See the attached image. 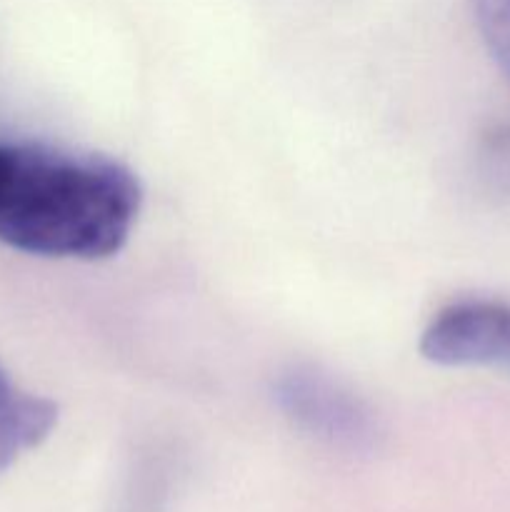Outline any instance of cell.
<instances>
[{
	"mask_svg": "<svg viewBox=\"0 0 510 512\" xmlns=\"http://www.w3.org/2000/svg\"><path fill=\"white\" fill-rule=\"evenodd\" d=\"M8 390H10V383H8V380H5L3 370H0V398H3V395L8 393Z\"/></svg>",
	"mask_w": 510,
	"mask_h": 512,
	"instance_id": "ba28073f",
	"label": "cell"
},
{
	"mask_svg": "<svg viewBox=\"0 0 510 512\" xmlns=\"http://www.w3.org/2000/svg\"><path fill=\"white\" fill-rule=\"evenodd\" d=\"M473 5L485 48L510 80V0H473Z\"/></svg>",
	"mask_w": 510,
	"mask_h": 512,
	"instance_id": "8992f818",
	"label": "cell"
},
{
	"mask_svg": "<svg viewBox=\"0 0 510 512\" xmlns=\"http://www.w3.org/2000/svg\"><path fill=\"white\" fill-rule=\"evenodd\" d=\"M275 400L305 433L345 448H368L375 438L373 413L363 400L318 368L298 365L275 383Z\"/></svg>",
	"mask_w": 510,
	"mask_h": 512,
	"instance_id": "7a4b0ae2",
	"label": "cell"
},
{
	"mask_svg": "<svg viewBox=\"0 0 510 512\" xmlns=\"http://www.w3.org/2000/svg\"><path fill=\"white\" fill-rule=\"evenodd\" d=\"M420 353L448 368H495L510 373V305L460 300L425 328Z\"/></svg>",
	"mask_w": 510,
	"mask_h": 512,
	"instance_id": "3957f363",
	"label": "cell"
},
{
	"mask_svg": "<svg viewBox=\"0 0 510 512\" xmlns=\"http://www.w3.org/2000/svg\"><path fill=\"white\" fill-rule=\"evenodd\" d=\"M140 198L138 178L118 160L13 145L0 190V240L43 258H108L128 240Z\"/></svg>",
	"mask_w": 510,
	"mask_h": 512,
	"instance_id": "6da1fadb",
	"label": "cell"
},
{
	"mask_svg": "<svg viewBox=\"0 0 510 512\" xmlns=\"http://www.w3.org/2000/svg\"><path fill=\"white\" fill-rule=\"evenodd\" d=\"M475 165L485 193L510 205V123L495 125L483 135Z\"/></svg>",
	"mask_w": 510,
	"mask_h": 512,
	"instance_id": "5b68a950",
	"label": "cell"
},
{
	"mask_svg": "<svg viewBox=\"0 0 510 512\" xmlns=\"http://www.w3.org/2000/svg\"><path fill=\"white\" fill-rule=\"evenodd\" d=\"M10 165H13V145H0V190L8 180Z\"/></svg>",
	"mask_w": 510,
	"mask_h": 512,
	"instance_id": "52a82bcc",
	"label": "cell"
},
{
	"mask_svg": "<svg viewBox=\"0 0 510 512\" xmlns=\"http://www.w3.org/2000/svg\"><path fill=\"white\" fill-rule=\"evenodd\" d=\"M58 423V405L10 388L0 398V475L50 435Z\"/></svg>",
	"mask_w": 510,
	"mask_h": 512,
	"instance_id": "277c9868",
	"label": "cell"
}]
</instances>
